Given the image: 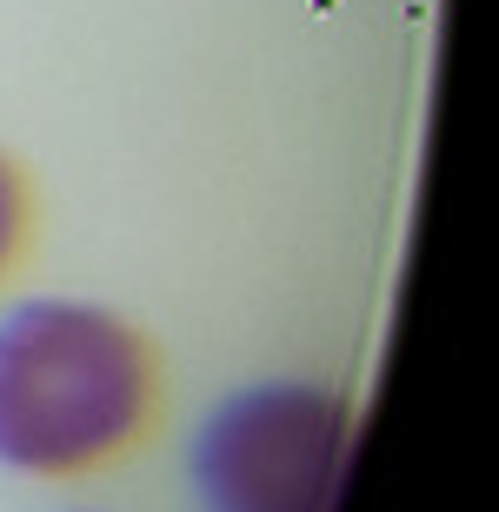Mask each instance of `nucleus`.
<instances>
[{"label":"nucleus","instance_id":"f257e3e1","mask_svg":"<svg viewBox=\"0 0 499 512\" xmlns=\"http://www.w3.org/2000/svg\"><path fill=\"white\" fill-rule=\"evenodd\" d=\"M154 419V353L94 300L0 313V466L80 479L140 446Z\"/></svg>","mask_w":499,"mask_h":512},{"label":"nucleus","instance_id":"f03ea898","mask_svg":"<svg viewBox=\"0 0 499 512\" xmlns=\"http://www.w3.org/2000/svg\"><path fill=\"white\" fill-rule=\"evenodd\" d=\"M353 406L333 386H247L200 426L193 479L207 512H333Z\"/></svg>","mask_w":499,"mask_h":512},{"label":"nucleus","instance_id":"7ed1b4c3","mask_svg":"<svg viewBox=\"0 0 499 512\" xmlns=\"http://www.w3.org/2000/svg\"><path fill=\"white\" fill-rule=\"evenodd\" d=\"M20 240H27V187H20L14 160L0 153V280L20 260Z\"/></svg>","mask_w":499,"mask_h":512}]
</instances>
